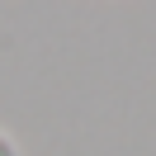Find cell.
<instances>
[{
	"mask_svg": "<svg viewBox=\"0 0 156 156\" xmlns=\"http://www.w3.org/2000/svg\"><path fill=\"white\" fill-rule=\"evenodd\" d=\"M0 156H19V147H14V137L0 128Z\"/></svg>",
	"mask_w": 156,
	"mask_h": 156,
	"instance_id": "cell-1",
	"label": "cell"
}]
</instances>
